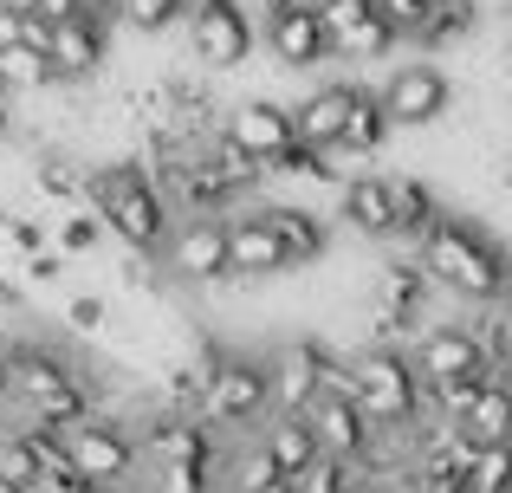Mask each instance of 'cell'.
I'll list each match as a JSON object with an SVG mask.
<instances>
[{
  "mask_svg": "<svg viewBox=\"0 0 512 493\" xmlns=\"http://www.w3.org/2000/svg\"><path fill=\"white\" fill-rule=\"evenodd\" d=\"M376 7H383V20L396 26L402 39H415V46H422V33H428V26H435L441 0H376Z\"/></svg>",
  "mask_w": 512,
  "mask_h": 493,
  "instance_id": "cell-29",
  "label": "cell"
},
{
  "mask_svg": "<svg viewBox=\"0 0 512 493\" xmlns=\"http://www.w3.org/2000/svg\"><path fill=\"white\" fill-rule=\"evenodd\" d=\"M305 422H312L318 448H325L331 461H350V468H363V461H370L376 429H370V416L357 409V396H318V409Z\"/></svg>",
  "mask_w": 512,
  "mask_h": 493,
  "instance_id": "cell-16",
  "label": "cell"
},
{
  "mask_svg": "<svg viewBox=\"0 0 512 493\" xmlns=\"http://www.w3.org/2000/svg\"><path fill=\"white\" fill-rule=\"evenodd\" d=\"M338 344L325 331H305L266 351V377H273V416H312L318 396H325V364Z\"/></svg>",
  "mask_w": 512,
  "mask_h": 493,
  "instance_id": "cell-9",
  "label": "cell"
},
{
  "mask_svg": "<svg viewBox=\"0 0 512 493\" xmlns=\"http://www.w3.org/2000/svg\"><path fill=\"white\" fill-rule=\"evenodd\" d=\"M98 493H143V487H137V481H130V487H98Z\"/></svg>",
  "mask_w": 512,
  "mask_h": 493,
  "instance_id": "cell-33",
  "label": "cell"
},
{
  "mask_svg": "<svg viewBox=\"0 0 512 493\" xmlns=\"http://www.w3.org/2000/svg\"><path fill=\"white\" fill-rule=\"evenodd\" d=\"M91 208L124 253H163V241L175 234V208L143 156H104L91 169Z\"/></svg>",
  "mask_w": 512,
  "mask_h": 493,
  "instance_id": "cell-2",
  "label": "cell"
},
{
  "mask_svg": "<svg viewBox=\"0 0 512 493\" xmlns=\"http://www.w3.org/2000/svg\"><path fill=\"white\" fill-rule=\"evenodd\" d=\"M111 26H117V20H104V13H78V20L52 26L46 52H52V72H59L65 91L91 85V78L111 65Z\"/></svg>",
  "mask_w": 512,
  "mask_h": 493,
  "instance_id": "cell-13",
  "label": "cell"
},
{
  "mask_svg": "<svg viewBox=\"0 0 512 493\" xmlns=\"http://www.w3.org/2000/svg\"><path fill=\"white\" fill-rule=\"evenodd\" d=\"M415 493H474L467 481H454V474H422V487Z\"/></svg>",
  "mask_w": 512,
  "mask_h": 493,
  "instance_id": "cell-31",
  "label": "cell"
},
{
  "mask_svg": "<svg viewBox=\"0 0 512 493\" xmlns=\"http://www.w3.org/2000/svg\"><path fill=\"white\" fill-rule=\"evenodd\" d=\"M506 13H512V0H506Z\"/></svg>",
  "mask_w": 512,
  "mask_h": 493,
  "instance_id": "cell-39",
  "label": "cell"
},
{
  "mask_svg": "<svg viewBox=\"0 0 512 493\" xmlns=\"http://www.w3.org/2000/svg\"><path fill=\"white\" fill-rule=\"evenodd\" d=\"M396 137V117L383 104V85H357V104H350V124H344V143L363 156H383V143Z\"/></svg>",
  "mask_w": 512,
  "mask_h": 493,
  "instance_id": "cell-21",
  "label": "cell"
},
{
  "mask_svg": "<svg viewBox=\"0 0 512 493\" xmlns=\"http://www.w3.org/2000/svg\"><path fill=\"white\" fill-rule=\"evenodd\" d=\"M201 422L214 435H260L273 422V377H266L260 351L208 338V396H201Z\"/></svg>",
  "mask_w": 512,
  "mask_h": 493,
  "instance_id": "cell-3",
  "label": "cell"
},
{
  "mask_svg": "<svg viewBox=\"0 0 512 493\" xmlns=\"http://www.w3.org/2000/svg\"><path fill=\"white\" fill-rule=\"evenodd\" d=\"M454 429H461L467 442H480V448L512 442V396L500 390V383H487V390H480L474 403L461 409V422H454Z\"/></svg>",
  "mask_w": 512,
  "mask_h": 493,
  "instance_id": "cell-22",
  "label": "cell"
},
{
  "mask_svg": "<svg viewBox=\"0 0 512 493\" xmlns=\"http://www.w3.org/2000/svg\"><path fill=\"white\" fill-rule=\"evenodd\" d=\"M46 247H52V221H33L26 208H13L7 228H0V260H7V266H26L33 253H46Z\"/></svg>",
  "mask_w": 512,
  "mask_h": 493,
  "instance_id": "cell-24",
  "label": "cell"
},
{
  "mask_svg": "<svg viewBox=\"0 0 512 493\" xmlns=\"http://www.w3.org/2000/svg\"><path fill=\"white\" fill-rule=\"evenodd\" d=\"M260 215H266V228L286 241L292 273H305V266H325V260H331V221L318 215V208H305V202H266Z\"/></svg>",
  "mask_w": 512,
  "mask_h": 493,
  "instance_id": "cell-19",
  "label": "cell"
},
{
  "mask_svg": "<svg viewBox=\"0 0 512 493\" xmlns=\"http://www.w3.org/2000/svg\"><path fill=\"white\" fill-rule=\"evenodd\" d=\"M175 20H188V0H117V26H130L143 39L169 33Z\"/></svg>",
  "mask_w": 512,
  "mask_h": 493,
  "instance_id": "cell-25",
  "label": "cell"
},
{
  "mask_svg": "<svg viewBox=\"0 0 512 493\" xmlns=\"http://www.w3.org/2000/svg\"><path fill=\"white\" fill-rule=\"evenodd\" d=\"M286 273H292L286 241L266 228L260 208H240L234 215V279L240 286H273V279H286Z\"/></svg>",
  "mask_w": 512,
  "mask_h": 493,
  "instance_id": "cell-17",
  "label": "cell"
},
{
  "mask_svg": "<svg viewBox=\"0 0 512 493\" xmlns=\"http://www.w3.org/2000/svg\"><path fill=\"white\" fill-rule=\"evenodd\" d=\"M299 493H357L363 487V468H350V461H331V455H318L312 468L292 481Z\"/></svg>",
  "mask_w": 512,
  "mask_h": 493,
  "instance_id": "cell-26",
  "label": "cell"
},
{
  "mask_svg": "<svg viewBox=\"0 0 512 493\" xmlns=\"http://www.w3.org/2000/svg\"><path fill=\"white\" fill-rule=\"evenodd\" d=\"M357 493H383V487H370V481H363V487H357Z\"/></svg>",
  "mask_w": 512,
  "mask_h": 493,
  "instance_id": "cell-37",
  "label": "cell"
},
{
  "mask_svg": "<svg viewBox=\"0 0 512 493\" xmlns=\"http://www.w3.org/2000/svg\"><path fill=\"white\" fill-rule=\"evenodd\" d=\"M7 7H20L26 20H39V26H65V20L85 13V0H7Z\"/></svg>",
  "mask_w": 512,
  "mask_h": 493,
  "instance_id": "cell-30",
  "label": "cell"
},
{
  "mask_svg": "<svg viewBox=\"0 0 512 493\" xmlns=\"http://www.w3.org/2000/svg\"><path fill=\"white\" fill-rule=\"evenodd\" d=\"M474 493H512V442H493L474 455V474H467Z\"/></svg>",
  "mask_w": 512,
  "mask_h": 493,
  "instance_id": "cell-28",
  "label": "cell"
},
{
  "mask_svg": "<svg viewBox=\"0 0 512 493\" xmlns=\"http://www.w3.org/2000/svg\"><path fill=\"white\" fill-rule=\"evenodd\" d=\"M415 260L428 266V279H435L441 292H454V299L467 305H493L512 273V247L500 241V228L480 215H448L441 228H428L422 241H415Z\"/></svg>",
  "mask_w": 512,
  "mask_h": 493,
  "instance_id": "cell-1",
  "label": "cell"
},
{
  "mask_svg": "<svg viewBox=\"0 0 512 493\" xmlns=\"http://www.w3.org/2000/svg\"><path fill=\"white\" fill-rule=\"evenodd\" d=\"M260 442H266V455L279 461V474H286V481H299L305 468H312L318 455H325V448H318V435H312V422L305 416H273L260 429Z\"/></svg>",
  "mask_w": 512,
  "mask_h": 493,
  "instance_id": "cell-20",
  "label": "cell"
},
{
  "mask_svg": "<svg viewBox=\"0 0 512 493\" xmlns=\"http://www.w3.org/2000/svg\"><path fill=\"white\" fill-rule=\"evenodd\" d=\"M415 370H422L428 390H454V383H493V351L487 338L474 331V318H441V325H428L422 338L409 344Z\"/></svg>",
  "mask_w": 512,
  "mask_h": 493,
  "instance_id": "cell-7",
  "label": "cell"
},
{
  "mask_svg": "<svg viewBox=\"0 0 512 493\" xmlns=\"http://www.w3.org/2000/svg\"><path fill=\"white\" fill-rule=\"evenodd\" d=\"M156 260L169 286H234V215H182Z\"/></svg>",
  "mask_w": 512,
  "mask_h": 493,
  "instance_id": "cell-5",
  "label": "cell"
},
{
  "mask_svg": "<svg viewBox=\"0 0 512 493\" xmlns=\"http://www.w3.org/2000/svg\"><path fill=\"white\" fill-rule=\"evenodd\" d=\"M182 39H188V65L227 78L253 59L260 33H253V13L247 0H188V20H182Z\"/></svg>",
  "mask_w": 512,
  "mask_h": 493,
  "instance_id": "cell-6",
  "label": "cell"
},
{
  "mask_svg": "<svg viewBox=\"0 0 512 493\" xmlns=\"http://www.w3.org/2000/svg\"><path fill=\"white\" fill-rule=\"evenodd\" d=\"M357 409L370 416L376 435L389 429H415V416H422V370H415L409 351H389V344H357Z\"/></svg>",
  "mask_w": 512,
  "mask_h": 493,
  "instance_id": "cell-4",
  "label": "cell"
},
{
  "mask_svg": "<svg viewBox=\"0 0 512 493\" xmlns=\"http://www.w3.org/2000/svg\"><path fill=\"white\" fill-rule=\"evenodd\" d=\"M65 455L91 487H130L143 474V435L117 416H91L85 429L65 435Z\"/></svg>",
  "mask_w": 512,
  "mask_h": 493,
  "instance_id": "cell-8",
  "label": "cell"
},
{
  "mask_svg": "<svg viewBox=\"0 0 512 493\" xmlns=\"http://www.w3.org/2000/svg\"><path fill=\"white\" fill-rule=\"evenodd\" d=\"M266 52H273L279 72H325L338 59V46H331L312 0H273L266 7Z\"/></svg>",
  "mask_w": 512,
  "mask_h": 493,
  "instance_id": "cell-11",
  "label": "cell"
},
{
  "mask_svg": "<svg viewBox=\"0 0 512 493\" xmlns=\"http://www.w3.org/2000/svg\"><path fill=\"white\" fill-rule=\"evenodd\" d=\"M221 130L253 156V163H266V176L286 163V150H299V124H292V104H286V98H260V91H253V98H240L234 111L221 117Z\"/></svg>",
  "mask_w": 512,
  "mask_h": 493,
  "instance_id": "cell-12",
  "label": "cell"
},
{
  "mask_svg": "<svg viewBox=\"0 0 512 493\" xmlns=\"http://www.w3.org/2000/svg\"><path fill=\"white\" fill-rule=\"evenodd\" d=\"M20 273H26V286H33V292H72L78 260H72V253H59V247H46V253H33Z\"/></svg>",
  "mask_w": 512,
  "mask_h": 493,
  "instance_id": "cell-27",
  "label": "cell"
},
{
  "mask_svg": "<svg viewBox=\"0 0 512 493\" xmlns=\"http://www.w3.org/2000/svg\"><path fill=\"white\" fill-rule=\"evenodd\" d=\"M338 221L357 234V241H402V208H396L389 169H370V176L344 182L338 189Z\"/></svg>",
  "mask_w": 512,
  "mask_h": 493,
  "instance_id": "cell-14",
  "label": "cell"
},
{
  "mask_svg": "<svg viewBox=\"0 0 512 493\" xmlns=\"http://www.w3.org/2000/svg\"><path fill=\"white\" fill-rule=\"evenodd\" d=\"M506 195H512V163H506Z\"/></svg>",
  "mask_w": 512,
  "mask_h": 493,
  "instance_id": "cell-38",
  "label": "cell"
},
{
  "mask_svg": "<svg viewBox=\"0 0 512 493\" xmlns=\"http://www.w3.org/2000/svg\"><path fill=\"white\" fill-rule=\"evenodd\" d=\"M357 85H363V78H318L312 91H299V98H292L299 143H312V150L344 143V124H350V104H357Z\"/></svg>",
  "mask_w": 512,
  "mask_h": 493,
  "instance_id": "cell-15",
  "label": "cell"
},
{
  "mask_svg": "<svg viewBox=\"0 0 512 493\" xmlns=\"http://www.w3.org/2000/svg\"><path fill=\"white\" fill-rule=\"evenodd\" d=\"M0 493H33V487H13V481H0Z\"/></svg>",
  "mask_w": 512,
  "mask_h": 493,
  "instance_id": "cell-36",
  "label": "cell"
},
{
  "mask_svg": "<svg viewBox=\"0 0 512 493\" xmlns=\"http://www.w3.org/2000/svg\"><path fill=\"white\" fill-rule=\"evenodd\" d=\"M117 312H124V299H117V292L72 286V292H59V305H52L46 325L59 331L65 344H104V338H111V325H117Z\"/></svg>",
  "mask_w": 512,
  "mask_h": 493,
  "instance_id": "cell-18",
  "label": "cell"
},
{
  "mask_svg": "<svg viewBox=\"0 0 512 493\" xmlns=\"http://www.w3.org/2000/svg\"><path fill=\"white\" fill-rule=\"evenodd\" d=\"M104 241H111V228L98 221V208H65V215H52V247L72 253V260H91Z\"/></svg>",
  "mask_w": 512,
  "mask_h": 493,
  "instance_id": "cell-23",
  "label": "cell"
},
{
  "mask_svg": "<svg viewBox=\"0 0 512 493\" xmlns=\"http://www.w3.org/2000/svg\"><path fill=\"white\" fill-rule=\"evenodd\" d=\"M7 215H13V202H7V195H0V228H7Z\"/></svg>",
  "mask_w": 512,
  "mask_h": 493,
  "instance_id": "cell-34",
  "label": "cell"
},
{
  "mask_svg": "<svg viewBox=\"0 0 512 493\" xmlns=\"http://www.w3.org/2000/svg\"><path fill=\"white\" fill-rule=\"evenodd\" d=\"M493 383H500V390L512 396V357H506V364H500V370H493Z\"/></svg>",
  "mask_w": 512,
  "mask_h": 493,
  "instance_id": "cell-32",
  "label": "cell"
},
{
  "mask_svg": "<svg viewBox=\"0 0 512 493\" xmlns=\"http://www.w3.org/2000/svg\"><path fill=\"white\" fill-rule=\"evenodd\" d=\"M383 104H389V117H396V130H435V124L454 117L461 91H454V78H448L441 59H409L383 78Z\"/></svg>",
  "mask_w": 512,
  "mask_h": 493,
  "instance_id": "cell-10",
  "label": "cell"
},
{
  "mask_svg": "<svg viewBox=\"0 0 512 493\" xmlns=\"http://www.w3.org/2000/svg\"><path fill=\"white\" fill-rule=\"evenodd\" d=\"M500 305H512V273H506V286H500Z\"/></svg>",
  "mask_w": 512,
  "mask_h": 493,
  "instance_id": "cell-35",
  "label": "cell"
}]
</instances>
